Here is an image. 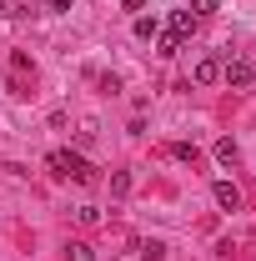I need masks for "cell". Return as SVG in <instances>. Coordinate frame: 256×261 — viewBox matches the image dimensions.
Segmentation results:
<instances>
[{
	"mask_svg": "<svg viewBox=\"0 0 256 261\" xmlns=\"http://www.w3.org/2000/svg\"><path fill=\"white\" fill-rule=\"evenodd\" d=\"M211 196H216V206H221V211H241V191H236L231 181H216Z\"/></svg>",
	"mask_w": 256,
	"mask_h": 261,
	"instance_id": "cell-4",
	"label": "cell"
},
{
	"mask_svg": "<svg viewBox=\"0 0 256 261\" xmlns=\"http://www.w3.org/2000/svg\"><path fill=\"white\" fill-rule=\"evenodd\" d=\"M75 216H81V226H96V221H100V206H81Z\"/></svg>",
	"mask_w": 256,
	"mask_h": 261,
	"instance_id": "cell-14",
	"label": "cell"
},
{
	"mask_svg": "<svg viewBox=\"0 0 256 261\" xmlns=\"http://www.w3.org/2000/svg\"><path fill=\"white\" fill-rule=\"evenodd\" d=\"M211 10H216V0H191V15H196V20H201V15H211Z\"/></svg>",
	"mask_w": 256,
	"mask_h": 261,
	"instance_id": "cell-15",
	"label": "cell"
},
{
	"mask_svg": "<svg viewBox=\"0 0 256 261\" xmlns=\"http://www.w3.org/2000/svg\"><path fill=\"white\" fill-rule=\"evenodd\" d=\"M171 156H176V161H196V146H191V141H176Z\"/></svg>",
	"mask_w": 256,
	"mask_h": 261,
	"instance_id": "cell-11",
	"label": "cell"
},
{
	"mask_svg": "<svg viewBox=\"0 0 256 261\" xmlns=\"http://www.w3.org/2000/svg\"><path fill=\"white\" fill-rule=\"evenodd\" d=\"M50 171L65 176V181H75V186H96V166L86 156H75V151H50Z\"/></svg>",
	"mask_w": 256,
	"mask_h": 261,
	"instance_id": "cell-1",
	"label": "cell"
},
{
	"mask_svg": "<svg viewBox=\"0 0 256 261\" xmlns=\"http://www.w3.org/2000/svg\"><path fill=\"white\" fill-rule=\"evenodd\" d=\"M156 50H161V56H176V50H181V40H176V35H161Z\"/></svg>",
	"mask_w": 256,
	"mask_h": 261,
	"instance_id": "cell-13",
	"label": "cell"
},
{
	"mask_svg": "<svg viewBox=\"0 0 256 261\" xmlns=\"http://www.w3.org/2000/svg\"><path fill=\"white\" fill-rule=\"evenodd\" d=\"M65 256H70V261H96V246H91V241H70Z\"/></svg>",
	"mask_w": 256,
	"mask_h": 261,
	"instance_id": "cell-8",
	"label": "cell"
},
{
	"mask_svg": "<svg viewBox=\"0 0 256 261\" xmlns=\"http://www.w3.org/2000/svg\"><path fill=\"white\" fill-rule=\"evenodd\" d=\"M0 15H5V0H0Z\"/></svg>",
	"mask_w": 256,
	"mask_h": 261,
	"instance_id": "cell-16",
	"label": "cell"
},
{
	"mask_svg": "<svg viewBox=\"0 0 256 261\" xmlns=\"http://www.w3.org/2000/svg\"><path fill=\"white\" fill-rule=\"evenodd\" d=\"M141 261H166V241H141Z\"/></svg>",
	"mask_w": 256,
	"mask_h": 261,
	"instance_id": "cell-9",
	"label": "cell"
},
{
	"mask_svg": "<svg viewBox=\"0 0 256 261\" xmlns=\"http://www.w3.org/2000/svg\"><path fill=\"white\" fill-rule=\"evenodd\" d=\"M216 161H221V166H236V161H241V151H236V141H231V136L216 141Z\"/></svg>",
	"mask_w": 256,
	"mask_h": 261,
	"instance_id": "cell-6",
	"label": "cell"
},
{
	"mask_svg": "<svg viewBox=\"0 0 256 261\" xmlns=\"http://www.w3.org/2000/svg\"><path fill=\"white\" fill-rule=\"evenodd\" d=\"M131 191V171H116L111 176V196H126Z\"/></svg>",
	"mask_w": 256,
	"mask_h": 261,
	"instance_id": "cell-10",
	"label": "cell"
},
{
	"mask_svg": "<svg viewBox=\"0 0 256 261\" xmlns=\"http://www.w3.org/2000/svg\"><path fill=\"white\" fill-rule=\"evenodd\" d=\"M191 31H196V15H191V10H176V15H171V31H166V35H176V40H186Z\"/></svg>",
	"mask_w": 256,
	"mask_h": 261,
	"instance_id": "cell-5",
	"label": "cell"
},
{
	"mask_svg": "<svg viewBox=\"0 0 256 261\" xmlns=\"http://www.w3.org/2000/svg\"><path fill=\"white\" fill-rule=\"evenodd\" d=\"M156 15H136V40H156Z\"/></svg>",
	"mask_w": 256,
	"mask_h": 261,
	"instance_id": "cell-7",
	"label": "cell"
},
{
	"mask_svg": "<svg viewBox=\"0 0 256 261\" xmlns=\"http://www.w3.org/2000/svg\"><path fill=\"white\" fill-rule=\"evenodd\" d=\"M221 81L231 91H246V86H256V65L246 61V56H231V61L221 65Z\"/></svg>",
	"mask_w": 256,
	"mask_h": 261,
	"instance_id": "cell-2",
	"label": "cell"
},
{
	"mask_svg": "<svg viewBox=\"0 0 256 261\" xmlns=\"http://www.w3.org/2000/svg\"><path fill=\"white\" fill-rule=\"evenodd\" d=\"M191 81L196 86H216V81H221V61H216V56H201L196 70H191Z\"/></svg>",
	"mask_w": 256,
	"mask_h": 261,
	"instance_id": "cell-3",
	"label": "cell"
},
{
	"mask_svg": "<svg viewBox=\"0 0 256 261\" xmlns=\"http://www.w3.org/2000/svg\"><path fill=\"white\" fill-rule=\"evenodd\" d=\"M96 121H81V130H75V141H81V146H91V141H96Z\"/></svg>",
	"mask_w": 256,
	"mask_h": 261,
	"instance_id": "cell-12",
	"label": "cell"
}]
</instances>
